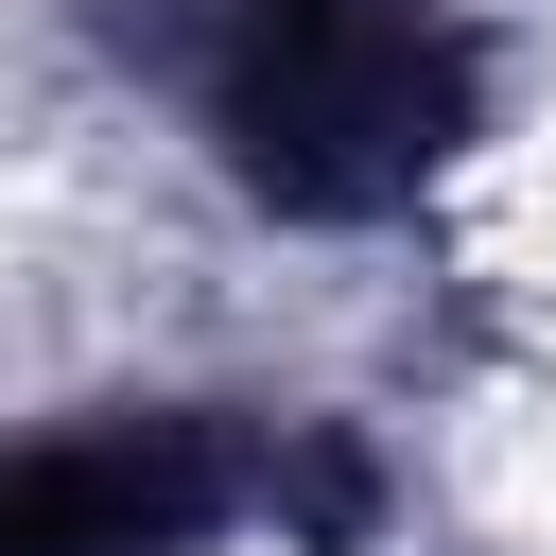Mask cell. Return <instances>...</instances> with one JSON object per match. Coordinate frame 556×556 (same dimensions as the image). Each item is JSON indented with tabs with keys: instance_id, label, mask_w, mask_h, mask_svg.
<instances>
[{
	"instance_id": "7a4b0ae2",
	"label": "cell",
	"mask_w": 556,
	"mask_h": 556,
	"mask_svg": "<svg viewBox=\"0 0 556 556\" xmlns=\"http://www.w3.org/2000/svg\"><path fill=\"white\" fill-rule=\"evenodd\" d=\"M243 504V452L208 417H87L0 469V556H191Z\"/></svg>"
},
{
	"instance_id": "6da1fadb",
	"label": "cell",
	"mask_w": 556,
	"mask_h": 556,
	"mask_svg": "<svg viewBox=\"0 0 556 556\" xmlns=\"http://www.w3.org/2000/svg\"><path fill=\"white\" fill-rule=\"evenodd\" d=\"M174 70L226 174L295 226L417 208L469 139V52L434 0H174Z\"/></svg>"
}]
</instances>
